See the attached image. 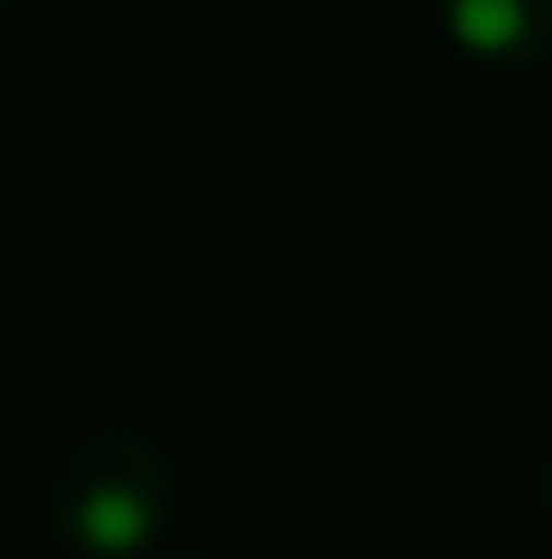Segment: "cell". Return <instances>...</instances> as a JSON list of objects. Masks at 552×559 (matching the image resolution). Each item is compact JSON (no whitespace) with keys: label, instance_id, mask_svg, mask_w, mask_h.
Masks as SVG:
<instances>
[{"label":"cell","instance_id":"cell-1","mask_svg":"<svg viewBox=\"0 0 552 559\" xmlns=\"http://www.w3.org/2000/svg\"><path fill=\"white\" fill-rule=\"evenodd\" d=\"M143 534H149V514H143V501H131L124 488H105V495L85 501V540L92 547L124 554V547H137Z\"/></svg>","mask_w":552,"mask_h":559}]
</instances>
